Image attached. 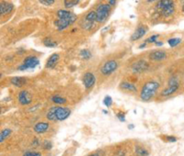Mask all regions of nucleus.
<instances>
[{
  "label": "nucleus",
  "instance_id": "1",
  "mask_svg": "<svg viewBox=\"0 0 184 156\" xmlns=\"http://www.w3.org/2000/svg\"><path fill=\"white\" fill-rule=\"evenodd\" d=\"M71 110L65 107H52L51 108L47 114L46 118L50 121H63L66 120L70 116Z\"/></svg>",
  "mask_w": 184,
  "mask_h": 156
},
{
  "label": "nucleus",
  "instance_id": "2",
  "mask_svg": "<svg viewBox=\"0 0 184 156\" xmlns=\"http://www.w3.org/2000/svg\"><path fill=\"white\" fill-rule=\"evenodd\" d=\"M159 83L157 81H149L144 85L140 92V98L141 100L147 102L150 101L156 95L157 89L159 88Z\"/></svg>",
  "mask_w": 184,
  "mask_h": 156
},
{
  "label": "nucleus",
  "instance_id": "3",
  "mask_svg": "<svg viewBox=\"0 0 184 156\" xmlns=\"http://www.w3.org/2000/svg\"><path fill=\"white\" fill-rule=\"evenodd\" d=\"M156 9L163 17H168L175 12V6L172 0H159L156 6Z\"/></svg>",
  "mask_w": 184,
  "mask_h": 156
},
{
  "label": "nucleus",
  "instance_id": "4",
  "mask_svg": "<svg viewBox=\"0 0 184 156\" xmlns=\"http://www.w3.org/2000/svg\"><path fill=\"white\" fill-rule=\"evenodd\" d=\"M111 7L109 4H101L98 7H97V22L103 23L106 21V19L108 18L110 11H111Z\"/></svg>",
  "mask_w": 184,
  "mask_h": 156
},
{
  "label": "nucleus",
  "instance_id": "5",
  "mask_svg": "<svg viewBox=\"0 0 184 156\" xmlns=\"http://www.w3.org/2000/svg\"><path fill=\"white\" fill-rule=\"evenodd\" d=\"M167 85H168V86H167V88H165L164 90L161 91L160 95H162V96H169V95H173L174 93H176V91L180 87L179 81H178V79L176 77L169 78Z\"/></svg>",
  "mask_w": 184,
  "mask_h": 156
},
{
  "label": "nucleus",
  "instance_id": "6",
  "mask_svg": "<svg viewBox=\"0 0 184 156\" xmlns=\"http://www.w3.org/2000/svg\"><path fill=\"white\" fill-rule=\"evenodd\" d=\"M40 63V61L39 59L36 57V56H28L25 58V60L23 61V63L21 65L18 66V70L19 71H26V70H29V69H34L36 66H38Z\"/></svg>",
  "mask_w": 184,
  "mask_h": 156
},
{
  "label": "nucleus",
  "instance_id": "7",
  "mask_svg": "<svg viewBox=\"0 0 184 156\" xmlns=\"http://www.w3.org/2000/svg\"><path fill=\"white\" fill-rule=\"evenodd\" d=\"M118 68V62L114 60L106 62L101 68V73L103 76H110L114 73Z\"/></svg>",
  "mask_w": 184,
  "mask_h": 156
},
{
  "label": "nucleus",
  "instance_id": "8",
  "mask_svg": "<svg viewBox=\"0 0 184 156\" xmlns=\"http://www.w3.org/2000/svg\"><path fill=\"white\" fill-rule=\"evenodd\" d=\"M148 68H149V63L145 60H138L132 65V71L134 74H142L147 71Z\"/></svg>",
  "mask_w": 184,
  "mask_h": 156
},
{
  "label": "nucleus",
  "instance_id": "9",
  "mask_svg": "<svg viewBox=\"0 0 184 156\" xmlns=\"http://www.w3.org/2000/svg\"><path fill=\"white\" fill-rule=\"evenodd\" d=\"M57 17L58 18H63L68 21L71 25L74 24L76 22V20L77 19V17L76 14L68 11V10H65V9H60L57 11Z\"/></svg>",
  "mask_w": 184,
  "mask_h": 156
},
{
  "label": "nucleus",
  "instance_id": "10",
  "mask_svg": "<svg viewBox=\"0 0 184 156\" xmlns=\"http://www.w3.org/2000/svg\"><path fill=\"white\" fill-rule=\"evenodd\" d=\"M17 99H18L19 104H20V105H22V106L30 105V104L32 102V95H31V94L29 93L28 91H26V90H21V91L18 93Z\"/></svg>",
  "mask_w": 184,
  "mask_h": 156
},
{
  "label": "nucleus",
  "instance_id": "11",
  "mask_svg": "<svg viewBox=\"0 0 184 156\" xmlns=\"http://www.w3.org/2000/svg\"><path fill=\"white\" fill-rule=\"evenodd\" d=\"M147 31H148V29H147V26H145V25H140V26L134 31V33L132 34V36H131V41H138L139 39L143 38V37L147 34Z\"/></svg>",
  "mask_w": 184,
  "mask_h": 156
},
{
  "label": "nucleus",
  "instance_id": "12",
  "mask_svg": "<svg viewBox=\"0 0 184 156\" xmlns=\"http://www.w3.org/2000/svg\"><path fill=\"white\" fill-rule=\"evenodd\" d=\"M96 83V77L92 73H86L83 76V85L86 89H89L94 86Z\"/></svg>",
  "mask_w": 184,
  "mask_h": 156
},
{
  "label": "nucleus",
  "instance_id": "13",
  "mask_svg": "<svg viewBox=\"0 0 184 156\" xmlns=\"http://www.w3.org/2000/svg\"><path fill=\"white\" fill-rule=\"evenodd\" d=\"M149 58L152 61H157V62L162 61V60H165L167 58V53H166V51H161V50L153 51L149 54Z\"/></svg>",
  "mask_w": 184,
  "mask_h": 156
},
{
  "label": "nucleus",
  "instance_id": "14",
  "mask_svg": "<svg viewBox=\"0 0 184 156\" xmlns=\"http://www.w3.org/2000/svg\"><path fill=\"white\" fill-rule=\"evenodd\" d=\"M49 128H50V125L48 122L42 121V122H38L34 125L33 130L37 134H42V133H45L49 129Z\"/></svg>",
  "mask_w": 184,
  "mask_h": 156
},
{
  "label": "nucleus",
  "instance_id": "15",
  "mask_svg": "<svg viewBox=\"0 0 184 156\" xmlns=\"http://www.w3.org/2000/svg\"><path fill=\"white\" fill-rule=\"evenodd\" d=\"M13 4L8 3V2H1L0 4V14L1 16L7 15L9 13H11V11L13 10Z\"/></svg>",
  "mask_w": 184,
  "mask_h": 156
},
{
  "label": "nucleus",
  "instance_id": "16",
  "mask_svg": "<svg viewBox=\"0 0 184 156\" xmlns=\"http://www.w3.org/2000/svg\"><path fill=\"white\" fill-rule=\"evenodd\" d=\"M28 80L26 77H22V76H15V77L11 78L10 83L16 86V87H22L23 85H25L27 84Z\"/></svg>",
  "mask_w": 184,
  "mask_h": 156
},
{
  "label": "nucleus",
  "instance_id": "17",
  "mask_svg": "<svg viewBox=\"0 0 184 156\" xmlns=\"http://www.w3.org/2000/svg\"><path fill=\"white\" fill-rule=\"evenodd\" d=\"M54 25H55V27L57 28V30L59 31H64V30H66L67 29L71 24L67 21L66 19H63V18H58V19H56L55 21H54Z\"/></svg>",
  "mask_w": 184,
  "mask_h": 156
},
{
  "label": "nucleus",
  "instance_id": "18",
  "mask_svg": "<svg viewBox=\"0 0 184 156\" xmlns=\"http://www.w3.org/2000/svg\"><path fill=\"white\" fill-rule=\"evenodd\" d=\"M58 61H59V54H58V53H53V54H52L50 57H49V59L47 60L46 67L49 68V69L53 68V67L56 65V63L58 62Z\"/></svg>",
  "mask_w": 184,
  "mask_h": 156
},
{
  "label": "nucleus",
  "instance_id": "19",
  "mask_svg": "<svg viewBox=\"0 0 184 156\" xmlns=\"http://www.w3.org/2000/svg\"><path fill=\"white\" fill-rule=\"evenodd\" d=\"M120 86H121L122 89H123L125 91H129V92H136L137 91L136 86L134 85V84L129 83V82H122Z\"/></svg>",
  "mask_w": 184,
  "mask_h": 156
},
{
  "label": "nucleus",
  "instance_id": "20",
  "mask_svg": "<svg viewBox=\"0 0 184 156\" xmlns=\"http://www.w3.org/2000/svg\"><path fill=\"white\" fill-rule=\"evenodd\" d=\"M51 101L54 104H57V105H63V104H66L67 103V99L60 96V95H53L52 98H51Z\"/></svg>",
  "mask_w": 184,
  "mask_h": 156
},
{
  "label": "nucleus",
  "instance_id": "21",
  "mask_svg": "<svg viewBox=\"0 0 184 156\" xmlns=\"http://www.w3.org/2000/svg\"><path fill=\"white\" fill-rule=\"evenodd\" d=\"M85 20L93 24L95 21H97V13L95 11H90L87 15L86 16Z\"/></svg>",
  "mask_w": 184,
  "mask_h": 156
},
{
  "label": "nucleus",
  "instance_id": "22",
  "mask_svg": "<svg viewBox=\"0 0 184 156\" xmlns=\"http://www.w3.org/2000/svg\"><path fill=\"white\" fill-rule=\"evenodd\" d=\"M134 153H135L136 156H148V154H149L148 152L141 146H136Z\"/></svg>",
  "mask_w": 184,
  "mask_h": 156
},
{
  "label": "nucleus",
  "instance_id": "23",
  "mask_svg": "<svg viewBox=\"0 0 184 156\" xmlns=\"http://www.w3.org/2000/svg\"><path fill=\"white\" fill-rule=\"evenodd\" d=\"M42 43L44 44V46L49 47V48H55L57 46V42L51 38H45L42 41Z\"/></svg>",
  "mask_w": 184,
  "mask_h": 156
},
{
  "label": "nucleus",
  "instance_id": "24",
  "mask_svg": "<svg viewBox=\"0 0 184 156\" xmlns=\"http://www.w3.org/2000/svg\"><path fill=\"white\" fill-rule=\"evenodd\" d=\"M11 129H4L2 131H1V133H0V142L1 143H3V141L6 140L10 134H11Z\"/></svg>",
  "mask_w": 184,
  "mask_h": 156
},
{
  "label": "nucleus",
  "instance_id": "25",
  "mask_svg": "<svg viewBox=\"0 0 184 156\" xmlns=\"http://www.w3.org/2000/svg\"><path fill=\"white\" fill-rule=\"evenodd\" d=\"M79 55L81 56V58L84 59V60H88V59H90V58L92 57V54H91L90 51L87 50V49H83V50H81L80 52H79Z\"/></svg>",
  "mask_w": 184,
  "mask_h": 156
},
{
  "label": "nucleus",
  "instance_id": "26",
  "mask_svg": "<svg viewBox=\"0 0 184 156\" xmlns=\"http://www.w3.org/2000/svg\"><path fill=\"white\" fill-rule=\"evenodd\" d=\"M79 3V0H64V5L67 8H71L77 6Z\"/></svg>",
  "mask_w": 184,
  "mask_h": 156
},
{
  "label": "nucleus",
  "instance_id": "27",
  "mask_svg": "<svg viewBox=\"0 0 184 156\" xmlns=\"http://www.w3.org/2000/svg\"><path fill=\"white\" fill-rule=\"evenodd\" d=\"M181 42H182L181 38H172V39H169L167 41V43L170 47H176L177 45H179Z\"/></svg>",
  "mask_w": 184,
  "mask_h": 156
},
{
  "label": "nucleus",
  "instance_id": "28",
  "mask_svg": "<svg viewBox=\"0 0 184 156\" xmlns=\"http://www.w3.org/2000/svg\"><path fill=\"white\" fill-rule=\"evenodd\" d=\"M103 104L107 107V108H111L112 105V98L110 95H106L103 99Z\"/></svg>",
  "mask_w": 184,
  "mask_h": 156
},
{
  "label": "nucleus",
  "instance_id": "29",
  "mask_svg": "<svg viewBox=\"0 0 184 156\" xmlns=\"http://www.w3.org/2000/svg\"><path fill=\"white\" fill-rule=\"evenodd\" d=\"M159 37V34H155V35H152L151 37H149L148 39H147L146 41H145V42H147V43H156L157 41V38Z\"/></svg>",
  "mask_w": 184,
  "mask_h": 156
},
{
  "label": "nucleus",
  "instance_id": "30",
  "mask_svg": "<svg viewBox=\"0 0 184 156\" xmlns=\"http://www.w3.org/2000/svg\"><path fill=\"white\" fill-rule=\"evenodd\" d=\"M116 117H117L118 119L121 122H124L125 121V113L124 112H122V111L118 112L117 114H116Z\"/></svg>",
  "mask_w": 184,
  "mask_h": 156
},
{
  "label": "nucleus",
  "instance_id": "31",
  "mask_svg": "<svg viewBox=\"0 0 184 156\" xmlns=\"http://www.w3.org/2000/svg\"><path fill=\"white\" fill-rule=\"evenodd\" d=\"M39 2L43 6H52L54 4L55 0H39Z\"/></svg>",
  "mask_w": 184,
  "mask_h": 156
},
{
  "label": "nucleus",
  "instance_id": "32",
  "mask_svg": "<svg viewBox=\"0 0 184 156\" xmlns=\"http://www.w3.org/2000/svg\"><path fill=\"white\" fill-rule=\"evenodd\" d=\"M22 156H42V154L38 152H27Z\"/></svg>",
  "mask_w": 184,
  "mask_h": 156
},
{
  "label": "nucleus",
  "instance_id": "33",
  "mask_svg": "<svg viewBox=\"0 0 184 156\" xmlns=\"http://www.w3.org/2000/svg\"><path fill=\"white\" fill-rule=\"evenodd\" d=\"M42 147H43L44 150H50V149H52V142H50V141H44L43 144H42Z\"/></svg>",
  "mask_w": 184,
  "mask_h": 156
},
{
  "label": "nucleus",
  "instance_id": "34",
  "mask_svg": "<svg viewBox=\"0 0 184 156\" xmlns=\"http://www.w3.org/2000/svg\"><path fill=\"white\" fill-rule=\"evenodd\" d=\"M166 140L168 142H175V141H177V138L174 136H166Z\"/></svg>",
  "mask_w": 184,
  "mask_h": 156
},
{
  "label": "nucleus",
  "instance_id": "35",
  "mask_svg": "<svg viewBox=\"0 0 184 156\" xmlns=\"http://www.w3.org/2000/svg\"><path fill=\"white\" fill-rule=\"evenodd\" d=\"M39 144H40V141H39V140L38 139H34L33 140H32V146H34V147H37V146H39Z\"/></svg>",
  "mask_w": 184,
  "mask_h": 156
},
{
  "label": "nucleus",
  "instance_id": "36",
  "mask_svg": "<svg viewBox=\"0 0 184 156\" xmlns=\"http://www.w3.org/2000/svg\"><path fill=\"white\" fill-rule=\"evenodd\" d=\"M116 1L117 0H108V4L112 7V6H114L116 4Z\"/></svg>",
  "mask_w": 184,
  "mask_h": 156
},
{
  "label": "nucleus",
  "instance_id": "37",
  "mask_svg": "<svg viewBox=\"0 0 184 156\" xmlns=\"http://www.w3.org/2000/svg\"><path fill=\"white\" fill-rule=\"evenodd\" d=\"M147 42H144V43H142V44L139 46V49H143V48H145V47L147 46Z\"/></svg>",
  "mask_w": 184,
  "mask_h": 156
},
{
  "label": "nucleus",
  "instance_id": "38",
  "mask_svg": "<svg viewBox=\"0 0 184 156\" xmlns=\"http://www.w3.org/2000/svg\"><path fill=\"white\" fill-rule=\"evenodd\" d=\"M157 46H158V47H160V46H162L163 45V42H160V41H157L156 43H155Z\"/></svg>",
  "mask_w": 184,
  "mask_h": 156
},
{
  "label": "nucleus",
  "instance_id": "39",
  "mask_svg": "<svg viewBox=\"0 0 184 156\" xmlns=\"http://www.w3.org/2000/svg\"><path fill=\"white\" fill-rule=\"evenodd\" d=\"M128 129H134V124H129L128 125Z\"/></svg>",
  "mask_w": 184,
  "mask_h": 156
},
{
  "label": "nucleus",
  "instance_id": "40",
  "mask_svg": "<svg viewBox=\"0 0 184 156\" xmlns=\"http://www.w3.org/2000/svg\"><path fill=\"white\" fill-rule=\"evenodd\" d=\"M39 106H40V105H36V106L34 107V109H30V111H31V112H32V111H34L35 109H38V107H39Z\"/></svg>",
  "mask_w": 184,
  "mask_h": 156
},
{
  "label": "nucleus",
  "instance_id": "41",
  "mask_svg": "<svg viewBox=\"0 0 184 156\" xmlns=\"http://www.w3.org/2000/svg\"><path fill=\"white\" fill-rule=\"evenodd\" d=\"M88 156H101L100 154H90V155Z\"/></svg>",
  "mask_w": 184,
  "mask_h": 156
},
{
  "label": "nucleus",
  "instance_id": "42",
  "mask_svg": "<svg viewBox=\"0 0 184 156\" xmlns=\"http://www.w3.org/2000/svg\"><path fill=\"white\" fill-rule=\"evenodd\" d=\"M103 113H105V114H108V111H107V110H103Z\"/></svg>",
  "mask_w": 184,
  "mask_h": 156
},
{
  "label": "nucleus",
  "instance_id": "43",
  "mask_svg": "<svg viewBox=\"0 0 184 156\" xmlns=\"http://www.w3.org/2000/svg\"><path fill=\"white\" fill-rule=\"evenodd\" d=\"M154 1H156V0H147V2H149V3H151V2H154Z\"/></svg>",
  "mask_w": 184,
  "mask_h": 156
},
{
  "label": "nucleus",
  "instance_id": "44",
  "mask_svg": "<svg viewBox=\"0 0 184 156\" xmlns=\"http://www.w3.org/2000/svg\"><path fill=\"white\" fill-rule=\"evenodd\" d=\"M182 12L184 13V4H183V6H182Z\"/></svg>",
  "mask_w": 184,
  "mask_h": 156
}]
</instances>
